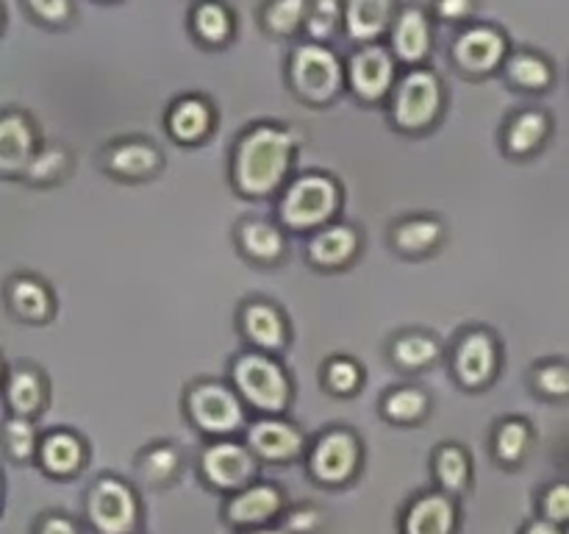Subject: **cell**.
I'll list each match as a JSON object with an SVG mask.
<instances>
[{
	"label": "cell",
	"mask_w": 569,
	"mask_h": 534,
	"mask_svg": "<svg viewBox=\"0 0 569 534\" xmlns=\"http://www.w3.org/2000/svg\"><path fill=\"white\" fill-rule=\"evenodd\" d=\"M389 20H392V0H348V9H345L350 37L361 42L381 37Z\"/></svg>",
	"instance_id": "20"
},
{
	"label": "cell",
	"mask_w": 569,
	"mask_h": 534,
	"mask_svg": "<svg viewBox=\"0 0 569 534\" xmlns=\"http://www.w3.org/2000/svg\"><path fill=\"white\" fill-rule=\"evenodd\" d=\"M289 72H292L295 89L303 98L317 100V103L331 100L342 87V65L322 44H303V48L295 50Z\"/></svg>",
	"instance_id": "8"
},
{
	"label": "cell",
	"mask_w": 569,
	"mask_h": 534,
	"mask_svg": "<svg viewBox=\"0 0 569 534\" xmlns=\"http://www.w3.org/2000/svg\"><path fill=\"white\" fill-rule=\"evenodd\" d=\"M361 443L348 428H331L322 434L309 454V473L320 484L342 487L359 473Z\"/></svg>",
	"instance_id": "7"
},
{
	"label": "cell",
	"mask_w": 569,
	"mask_h": 534,
	"mask_svg": "<svg viewBox=\"0 0 569 534\" xmlns=\"http://www.w3.org/2000/svg\"><path fill=\"white\" fill-rule=\"evenodd\" d=\"M37 534H83L72 517L59 515V512H50L42 521L37 523Z\"/></svg>",
	"instance_id": "45"
},
{
	"label": "cell",
	"mask_w": 569,
	"mask_h": 534,
	"mask_svg": "<svg viewBox=\"0 0 569 534\" xmlns=\"http://www.w3.org/2000/svg\"><path fill=\"white\" fill-rule=\"evenodd\" d=\"M33 159V128L17 111L0 120V165L6 172L22 170V167L31 165Z\"/></svg>",
	"instance_id": "17"
},
{
	"label": "cell",
	"mask_w": 569,
	"mask_h": 534,
	"mask_svg": "<svg viewBox=\"0 0 569 534\" xmlns=\"http://www.w3.org/2000/svg\"><path fill=\"white\" fill-rule=\"evenodd\" d=\"M39 462H42V467L50 476L70 478L87 462V445L72 432H50L39 443Z\"/></svg>",
	"instance_id": "16"
},
{
	"label": "cell",
	"mask_w": 569,
	"mask_h": 534,
	"mask_svg": "<svg viewBox=\"0 0 569 534\" xmlns=\"http://www.w3.org/2000/svg\"><path fill=\"white\" fill-rule=\"evenodd\" d=\"M87 521L98 534H137L139 498L131 484L100 476L87 493Z\"/></svg>",
	"instance_id": "2"
},
{
	"label": "cell",
	"mask_w": 569,
	"mask_h": 534,
	"mask_svg": "<svg viewBox=\"0 0 569 534\" xmlns=\"http://www.w3.org/2000/svg\"><path fill=\"white\" fill-rule=\"evenodd\" d=\"M244 534H289L287 528H276V526H259V528H244Z\"/></svg>",
	"instance_id": "48"
},
{
	"label": "cell",
	"mask_w": 569,
	"mask_h": 534,
	"mask_svg": "<svg viewBox=\"0 0 569 534\" xmlns=\"http://www.w3.org/2000/svg\"><path fill=\"white\" fill-rule=\"evenodd\" d=\"M359 250V234L348 226H328L311 239L309 256L320 267H339Z\"/></svg>",
	"instance_id": "22"
},
{
	"label": "cell",
	"mask_w": 569,
	"mask_h": 534,
	"mask_svg": "<svg viewBox=\"0 0 569 534\" xmlns=\"http://www.w3.org/2000/svg\"><path fill=\"white\" fill-rule=\"evenodd\" d=\"M309 0H270L264 9V22L270 31L276 33H292L298 31L300 22L309 17Z\"/></svg>",
	"instance_id": "37"
},
{
	"label": "cell",
	"mask_w": 569,
	"mask_h": 534,
	"mask_svg": "<svg viewBox=\"0 0 569 534\" xmlns=\"http://www.w3.org/2000/svg\"><path fill=\"white\" fill-rule=\"evenodd\" d=\"M392 356L403 367H426L437 362L439 345L428 334H403L400 339H395Z\"/></svg>",
	"instance_id": "34"
},
{
	"label": "cell",
	"mask_w": 569,
	"mask_h": 534,
	"mask_svg": "<svg viewBox=\"0 0 569 534\" xmlns=\"http://www.w3.org/2000/svg\"><path fill=\"white\" fill-rule=\"evenodd\" d=\"M531 448V428H528L526 421H503L498 428H495L492 437V451L498 456V462L515 467L520 465L522 456Z\"/></svg>",
	"instance_id": "30"
},
{
	"label": "cell",
	"mask_w": 569,
	"mask_h": 534,
	"mask_svg": "<svg viewBox=\"0 0 569 534\" xmlns=\"http://www.w3.org/2000/svg\"><path fill=\"white\" fill-rule=\"evenodd\" d=\"M545 137H548V117L539 111H522L506 128V148L517 156L531 154L542 145Z\"/></svg>",
	"instance_id": "29"
},
{
	"label": "cell",
	"mask_w": 569,
	"mask_h": 534,
	"mask_svg": "<svg viewBox=\"0 0 569 534\" xmlns=\"http://www.w3.org/2000/svg\"><path fill=\"white\" fill-rule=\"evenodd\" d=\"M392 44L400 59L420 61L431 48V26H428L426 11L415 9V6L400 11V17L395 20Z\"/></svg>",
	"instance_id": "18"
},
{
	"label": "cell",
	"mask_w": 569,
	"mask_h": 534,
	"mask_svg": "<svg viewBox=\"0 0 569 534\" xmlns=\"http://www.w3.org/2000/svg\"><path fill=\"white\" fill-rule=\"evenodd\" d=\"M533 384L539 393L550 395V398H565L569 395V367L565 365H542L533 373Z\"/></svg>",
	"instance_id": "41"
},
{
	"label": "cell",
	"mask_w": 569,
	"mask_h": 534,
	"mask_svg": "<svg viewBox=\"0 0 569 534\" xmlns=\"http://www.w3.org/2000/svg\"><path fill=\"white\" fill-rule=\"evenodd\" d=\"M295 134L276 126H256L244 134L233 156V181L244 195H270L292 167Z\"/></svg>",
	"instance_id": "1"
},
{
	"label": "cell",
	"mask_w": 569,
	"mask_h": 534,
	"mask_svg": "<svg viewBox=\"0 0 569 534\" xmlns=\"http://www.w3.org/2000/svg\"><path fill=\"white\" fill-rule=\"evenodd\" d=\"M239 243L259 261H276L283 254V234L264 220L244 222L239 228Z\"/></svg>",
	"instance_id": "31"
},
{
	"label": "cell",
	"mask_w": 569,
	"mask_h": 534,
	"mask_svg": "<svg viewBox=\"0 0 569 534\" xmlns=\"http://www.w3.org/2000/svg\"><path fill=\"white\" fill-rule=\"evenodd\" d=\"M442 222L431 220V217H411V220L400 222L395 228V245L403 254H428L442 239Z\"/></svg>",
	"instance_id": "27"
},
{
	"label": "cell",
	"mask_w": 569,
	"mask_h": 534,
	"mask_svg": "<svg viewBox=\"0 0 569 534\" xmlns=\"http://www.w3.org/2000/svg\"><path fill=\"white\" fill-rule=\"evenodd\" d=\"M67 170V154L59 148H48L39 156H33L31 165H28V178L37 184L42 181H59Z\"/></svg>",
	"instance_id": "39"
},
{
	"label": "cell",
	"mask_w": 569,
	"mask_h": 534,
	"mask_svg": "<svg viewBox=\"0 0 569 534\" xmlns=\"http://www.w3.org/2000/svg\"><path fill=\"white\" fill-rule=\"evenodd\" d=\"M428 412V395L415 387H400L383 398V415L392 423H417Z\"/></svg>",
	"instance_id": "32"
},
{
	"label": "cell",
	"mask_w": 569,
	"mask_h": 534,
	"mask_svg": "<svg viewBox=\"0 0 569 534\" xmlns=\"http://www.w3.org/2000/svg\"><path fill=\"white\" fill-rule=\"evenodd\" d=\"M506 56V39L503 33L495 28H470L456 42V61L465 67L467 72H489L503 61Z\"/></svg>",
	"instance_id": "15"
},
{
	"label": "cell",
	"mask_w": 569,
	"mask_h": 534,
	"mask_svg": "<svg viewBox=\"0 0 569 534\" xmlns=\"http://www.w3.org/2000/svg\"><path fill=\"white\" fill-rule=\"evenodd\" d=\"M106 165L117 176L126 178H144L161 165V156L153 145L148 142H120L106 150Z\"/></svg>",
	"instance_id": "23"
},
{
	"label": "cell",
	"mask_w": 569,
	"mask_h": 534,
	"mask_svg": "<svg viewBox=\"0 0 569 534\" xmlns=\"http://www.w3.org/2000/svg\"><path fill=\"white\" fill-rule=\"evenodd\" d=\"M433 478H437L439 490H445V493H465L472 478L470 454L456 443L439 445L437 454H433Z\"/></svg>",
	"instance_id": "21"
},
{
	"label": "cell",
	"mask_w": 569,
	"mask_h": 534,
	"mask_svg": "<svg viewBox=\"0 0 569 534\" xmlns=\"http://www.w3.org/2000/svg\"><path fill=\"white\" fill-rule=\"evenodd\" d=\"M137 471L150 487H167L181 473V451L170 443H156L144 448L137 459Z\"/></svg>",
	"instance_id": "24"
},
{
	"label": "cell",
	"mask_w": 569,
	"mask_h": 534,
	"mask_svg": "<svg viewBox=\"0 0 569 534\" xmlns=\"http://www.w3.org/2000/svg\"><path fill=\"white\" fill-rule=\"evenodd\" d=\"M339 209V187L326 176H303L287 189L281 204L283 222L292 228L322 226Z\"/></svg>",
	"instance_id": "5"
},
{
	"label": "cell",
	"mask_w": 569,
	"mask_h": 534,
	"mask_svg": "<svg viewBox=\"0 0 569 534\" xmlns=\"http://www.w3.org/2000/svg\"><path fill=\"white\" fill-rule=\"evenodd\" d=\"M322 526V512L317 506L303 504L287 515V532L289 534H317Z\"/></svg>",
	"instance_id": "43"
},
{
	"label": "cell",
	"mask_w": 569,
	"mask_h": 534,
	"mask_svg": "<svg viewBox=\"0 0 569 534\" xmlns=\"http://www.w3.org/2000/svg\"><path fill=\"white\" fill-rule=\"evenodd\" d=\"M472 6H476V0H439L437 11L445 20H465V17H470Z\"/></svg>",
	"instance_id": "46"
},
{
	"label": "cell",
	"mask_w": 569,
	"mask_h": 534,
	"mask_svg": "<svg viewBox=\"0 0 569 534\" xmlns=\"http://www.w3.org/2000/svg\"><path fill=\"white\" fill-rule=\"evenodd\" d=\"M242 326L248 337L267 350H276L287 343V326H283L281 312L264 300H253V304L244 306Z\"/></svg>",
	"instance_id": "19"
},
{
	"label": "cell",
	"mask_w": 569,
	"mask_h": 534,
	"mask_svg": "<svg viewBox=\"0 0 569 534\" xmlns=\"http://www.w3.org/2000/svg\"><path fill=\"white\" fill-rule=\"evenodd\" d=\"M456 373L465 387H483L492 382L495 370H498V345H495L492 334L487 332H470L461 337L459 348H456Z\"/></svg>",
	"instance_id": "13"
},
{
	"label": "cell",
	"mask_w": 569,
	"mask_h": 534,
	"mask_svg": "<svg viewBox=\"0 0 569 534\" xmlns=\"http://www.w3.org/2000/svg\"><path fill=\"white\" fill-rule=\"evenodd\" d=\"M248 445L264 462H292L303 454L306 439L292 423L264 417L248 428Z\"/></svg>",
	"instance_id": "12"
},
{
	"label": "cell",
	"mask_w": 569,
	"mask_h": 534,
	"mask_svg": "<svg viewBox=\"0 0 569 534\" xmlns=\"http://www.w3.org/2000/svg\"><path fill=\"white\" fill-rule=\"evenodd\" d=\"M187 412L189 421L206 434L214 437H226L242 428L244 423V406L233 389L226 384L214 382H198L189 387L187 393Z\"/></svg>",
	"instance_id": "4"
},
{
	"label": "cell",
	"mask_w": 569,
	"mask_h": 534,
	"mask_svg": "<svg viewBox=\"0 0 569 534\" xmlns=\"http://www.w3.org/2000/svg\"><path fill=\"white\" fill-rule=\"evenodd\" d=\"M9 304L26 320H44L53 309L48 289L33 278H14L9 284Z\"/></svg>",
	"instance_id": "28"
},
{
	"label": "cell",
	"mask_w": 569,
	"mask_h": 534,
	"mask_svg": "<svg viewBox=\"0 0 569 534\" xmlns=\"http://www.w3.org/2000/svg\"><path fill=\"white\" fill-rule=\"evenodd\" d=\"M439 106H442V87L437 76L428 70H411L395 89L392 115L400 128L417 131L431 126L433 117L439 115Z\"/></svg>",
	"instance_id": "9"
},
{
	"label": "cell",
	"mask_w": 569,
	"mask_h": 534,
	"mask_svg": "<svg viewBox=\"0 0 569 534\" xmlns=\"http://www.w3.org/2000/svg\"><path fill=\"white\" fill-rule=\"evenodd\" d=\"M542 517L553 523H567L569 521V484H550L542 493Z\"/></svg>",
	"instance_id": "42"
},
{
	"label": "cell",
	"mask_w": 569,
	"mask_h": 534,
	"mask_svg": "<svg viewBox=\"0 0 569 534\" xmlns=\"http://www.w3.org/2000/svg\"><path fill=\"white\" fill-rule=\"evenodd\" d=\"M170 131L181 142H198L211 128V106L203 98H183L170 111Z\"/></svg>",
	"instance_id": "25"
},
{
	"label": "cell",
	"mask_w": 569,
	"mask_h": 534,
	"mask_svg": "<svg viewBox=\"0 0 569 534\" xmlns=\"http://www.w3.org/2000/svg\"><path fill=\"white\" fill-rule=\"evenodd\" d=\"M339 26V0H315L306 17V31L315 39H328Z\"/></svg>",
	"instance_id": "38"
},
{
	"label": "cell",
	"mask_w": 569,
	"mask_h": 534,
	"mask_svg": "<svg viewBox=\"0 0 569 534\" xmlns=\"http://www.w3.org/2000/svg\"><path fill=\"white\" fill-rule=\"evenodd\" d=\"M26 3L44 22H64L70 17V0H26Z\"/></svg>",
	"instance_id": "44"
},
{
	"label": "cell",
	"mask_w": 569,
	"mask_h": 534,
	"mask_svg": "<svg viewBox=\"0 0 569 534\" xmlns=\"http://www.w3.org/2000/svg\"><path fill=\"white\" fill-rule=\"evenodd\" d=\"M509 78L522 89H545L550 83V65L537 53H517L509 59Z\"/></svg>",
	"instance_id": "35"
},
{
	"label": "cell",
	"mask_w": 569,
	"mask_h": 534,
	"mask_svg": "<svg viewBox=\"0 0 569 534\" xmlns=\"http://www.w3.org/2000/svg\"><path fill=\"white\" fill-rule=\"evenodd\" d=\"M395 81V61L378 44L370 48H361L359 53L350 59V83H353L356 92L367 100H376L392 87Z\"/></svg>",
	"instance_id": "14"
},
{
	"label": "cell",
	"mask_w": 569,
	"mask_h": 534,
	"mask_svg": "<svg viewBox=\"0 0 569 534\" xmlns=\"http://www.w3.org/2000/svg\"><path fill=\"white\" fill-rule=\"evenodd\" d=\"M192 26L198 31L200 39H206L209 44H220L231 37L233 20L228 14L226 6L220 3H200L192 14Z\"/></svg>",
	"instance_id": "33"
},
{
	"label": "cell",
	"mask_w": 569,
	"mask_h": 534,
	"mask_svg": "<svg viewBox=\"0 0 569 534\" xmlns=\"http://www.w3.org/2000/svg\"><path fill=\"white\" fill-rule=\"evenodd\" d=\"M233 384L239 395L261 412H281L292 395L283 367L264 354H244L233 365Z\"/></svg>",
	"instance_id": "3"
},
{
	"label": "cell",
	"mask_w": 569,
	"mask_h": 534,
	"mask_svg": "<svg viewBox=\"0 0 569 534\" xmlns=\"http://www.w3.org/2000/svg\"><path fill=\"white\" fill-rule=\"evenodd\" d=\"M9 409L17 417H31L33 412L42 409L44 400V384L42 376L28 367H17L9 376Z\"/></svg>",
	"instance_id": "26"
},
{
	"label": "cell",
	"mask_w": 569,
	"mask_h": 534,
	"mask_svg": "<svg viewBox=\"0 0 569 534\" xmlns=\"http://www.w3.org/2000/svg\"><path fill=\"white\" fill-rule=\"evenodd\" d=\"M256 473H259V456L250 451V445L233 439L211 443L200 456V476L220 493H239L253 484Z\"/></svg>",
	"instance_id": "6"
},
{
	"label": "cell",
	"mask_w": 569,
	"mask_h": 534,
	"mask_svg": "<svg viewBox=\"0 0 569 534\" xmlns=\"http://www.w3.org/2000/svg\"><path fill=\"white\" fill-rule=\"evenodd\" d=\"M326 384L328 389L339 395H350L353 389H359L361 384V370L359 365H353L350 359H333L326 367Z\"/></svg>",
	"instance_id": "40"
},
{
	"label": "cell",
	"mask_w": 569,
	"mask_h": 534,
	"mask_svg": "<svg viewBox=\"0 0 569 534\" xmlns=\"http://www.w3.org/2000/svg\"><path fill=\"white\" fill-rule=\"evenodd\" d=\"M281 487L270 482H253L239 493H231L226 504V521L237 528H259L270 526L276 517L283 515Z\"/></svg>",
	"instance_id": "10"
},
{
	"label": "cell",
	"mask_w": 569,
	"mask_h": 534,
	"mask_svg": "<svg viewBox=\"0 0 569 534\" xmlns=\"http://www.w3.org/2000/svg\"><path fill=\"white\" fill-rule=\"evenodd\" d=\"M3 439H6V451H9L11 459L26 462V459H31L33 454H39L37 428L28 423V417L11 415L9 421H6Z\"/></svg>",
	"instance_id": "36"
},
{
	"label": "cell",
	"mask_w": 569,
	"mask_h": 534,
	"mask_svg": "<svg viewBox=\"0 0 569 534\" xmlns=\"http://www.w3.org/2000/svg\"><path fill=\"white\" fill-rule=\"evenodd\" d=\"M520 534H565L559 528V523H553V521H533V523H528L526 528H522Z\"/></svg>",
	"instance_id": "47"
},
{
	"label": "cell",
	"mask_w": 569,
	"mask_h": 534,
	"mask_svg": "<svg viewBox=\"0 0 569 534\" xmlns=\"http://www.w3.org/2000/svg\"><path fill=\"white\" fill-rule=\"evenodd\" d=\"M459 528V506L445 490L422 493L406 506L400 532L403 534H456Z\"/></svg>",
	"instance_id": "11"
}]
</instances>
